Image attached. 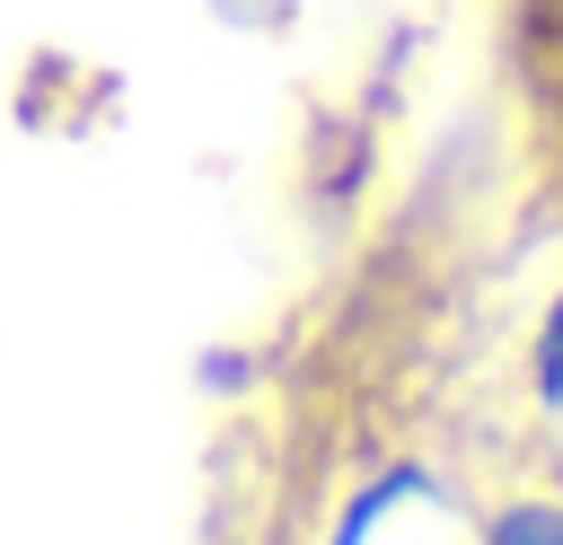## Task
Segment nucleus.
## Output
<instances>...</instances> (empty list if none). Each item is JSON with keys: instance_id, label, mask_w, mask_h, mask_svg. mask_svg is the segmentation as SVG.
<instances>
[{"instance_id": "1", "label": "nucleus", "mask_w": 563, "mask_h": 545, "mask_svg": "<svg viewBox=\"0 0 563 545\" xmlns=\"http://www.w3.org/2000/svg\"><path fill=\"white\" fill-rule=\"evenodd\" d=\"M308 545H475V492L431 457H369Z\"/></svg>"}, {"instance_id": "2", "label": "nucleus", "mask_w": 563, "mask_h": 545, "mask_svg": "<svg viewBox=\"0 0 563 545\" xmlns=\"http://www.w3.org/2000/svg\"><path fill=\"white\" fill-rule=\"evenodd\" d=\"M475 545H563V475H510L475 501Z\"/></svg>"}, {"instance_id": "3", "label": "nucleus", "mask_w": 563, "mask_h": 545, "mask_svg": "<svg viewBox=\"0 0 563 545\" xmlns=\"http://www.w3.org/2000/svg\"><path fill=\"white\" fill-rule=\"evenodd\" d=\"M519 396H528V413L563 440V264H554V281H545L537 308H528V334H519Z\"/></svg>"}, {"instance_id": "4", "label": "nucleus", "mask_w": 563, "mask_h": 545, "mask_svg": "<svg viewBox=\"0 0 563 545\" xmlns=\"http://www.w3.org/2000/svg\"><path fill=\"white\" fill-rule=\"evenodd\" d=\"M545 123H554V149H563V53H554V79H545Z\"/></svg>"}]
</instances>
